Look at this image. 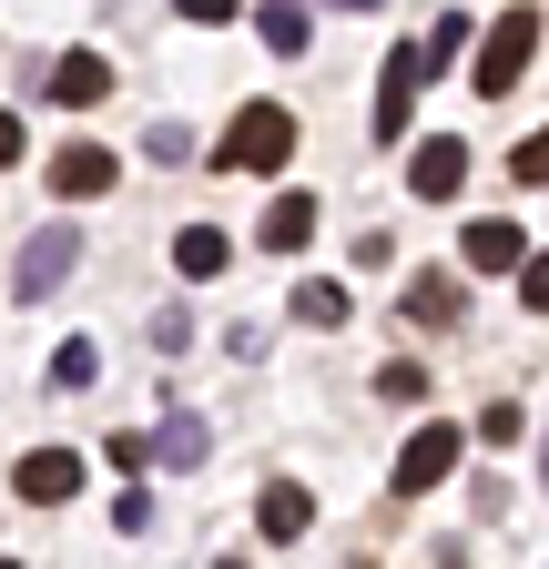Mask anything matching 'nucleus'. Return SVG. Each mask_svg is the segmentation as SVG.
Segmentation results:
<instances>
[{"label":"nucleus","mask_w":549,"mask_h":569,"mask_svg":"<svg viewBox=\"0 0 549 569\" xmlns=\"http://www.w3.org/2000/svg\"><path fill=\"white\" fill-rule=\"evenodd\" d=\"M519 306H529V316H549V254H529V264H519Z\"/></svg>","instance_id":"nucleus-21"},{"label":"nucleus","mask_w":549,"mask_h":569,"mask_svg":"<svg viewBox=\"0 0 549 569\" xmlns=\"http://www.w3.org/2000/svg\"><path fill=\"white\" fill-rule=\"evenodd\" d=\"M407 183H418L428 203H458V193H468V142H458V132H428L418 163H407Z\"/></svg>","instance_id":"nucleus-6"},{"label":"nucleus","mask_w":549,"mask_h":569,"mask_svg":"<svg viewBox=\"0 0 549 569\" xmlns=\"http://www.w3.org/2000/svg\"><path fill=\"white\" fill-rule=\"evenodd\" d=\"M254 31H264V51H286V61L306 51V11H254Z\"/></svg>","instance_id":"nucleus-17"},{"label":"nucleus","mask_w":549,"mask_h":569,"mask_svg":"<svg viewBox=\"0 0 549 569\" xmlns=\"http://www.w3.org/2000/svg\"><path fill=\"white\" fill-rule=\"evenodd\" d=\"M448 468H458V427H448V417H428L418 438L397 448V478H387V488H397V498H428V488H438Z\"/></svg>","instance_id":"nucleus-4"},{"label":"nucleus","mask_w":549,"mask_h":569,"mask_svg":"<svg viewBox=\"0 0 549 569\" xmlns=\"http://www.w3.org/2000/svg\"><path fill=\"white\" fill-rule=\"evenodd\" d=\"M529 51H539V11H499L489 21V41H478V71H468V82L478 92H519V71H529Z\"/></svg>","instance_id":"nucleus-2"},{"label":"nucleus","mask_w":549,"mask_h":569,"mask_svg":"<svg viewBox=\"0 0 549 569\" xmlns=\"http://www.w3.org/2000/svg\"><path fill=\"white\" fill-rule=\"evenodd\" d=\"M539 488H549V438H539Z\"/></svg>","instance_id":"nucleus-23"},{"label":"nucleus","mask_w":549,"mask_h":569,"mask_svg":"<svg viewBox=\"0 0 549 569\" xmlns=\"http://www.w3.org/2000/svg\"><path fill=\"white\" fill-rule=\"evenodd\" d=\"M458 254H468V274H519V264H529V244H519V224H509V213H478Z\"/></svg>","instance_id":"nucleus-8"},{"label":"nucleus","mask_w":549,"mask_h":569,"mask_svg":"<svg viewBox=\"0 0 549 569\" xmlns=\"http://www.w3.org/2000/svg\"><path fill=\"white\" fill-rule=\"evenodd\" d=\"M11 488H21V498H41V509H61V498L82 488V458H72V448H31V458L11 468Z\"/></svg>","instance_id":"nucleus-9"},{"label":"nucleus","mask_w":549,"mask_h":569,"mask_svg":"<svg viewBox=\"0 0 549 569\" xmlns=\"http://www.w3.org/2000/svg\"><path fill=\"white\" fill-rule=\"evenodd\" d=\"M51 193H61V203L112 193V153H102V142H61V153H51Z\"/></svg>","instance_id":"nucleus-7"},{"label":"nucleus","mask_w":549,"mask_h":569,"mask_svg":"<svg viewBox=\"0 0 549 569\" xmlns=\"http://www.w3.org/2000/svg\"><path fill=\"white\" fill-rule=\"evenodd\" d=\"M92 377H102L92 346H61V356H51V387H92Z\"/></svg>","instance_id":"nucleus-19"},{"label":"nucleus","mask_w":549,"mask_h":569,"mask_svg":"<svg viewBox=\"0 0 549 569\" xmlns=\"http://www.w3.org/2000/svg\"><path fill=\"white\" fill-rule=\"evenodd\" d=\"M407 316H418V326H448L458 316V274H418V284H407Z\"/></svg>","instance_id":"nucleus-15"},{"label":"nucleus","mask_w":549,"mask_h":569,"mask_svg":"<svg viewBox=\"0 0 549 569\" xmlns=\"http://www.w3.org/2000/svg\"><path fill=\"white\" fill-rule=\"evenodd\" d=\"M102 92H112V61H102V51H61V61H51V102H61V112H92Z\"/></svg>","instance_id":"nucleus-10"},{"label":"nucleus","mask_w":549,"mask_h":569,"mask_svg":"<svg viewBox=\"0 0 549 569\" xmlns=\"http://www.w3.org/2000/svg\"><path fill=\"white\" fill-rule=\"evenodd\" d=\"M458 51H468V11H448V21L418 41V61H428V71H438V61H458Z\"/></svg>","instance_id":"nucleus-18"},{"label":"nucleus","mask_w":549,"mask_h":569,"mask_svg":"<svg viewBox=\"0 0 549 569\" xmlns=\"http://www.w3.org/2000/svg\"><path fill=\"white\" fill-rule=\"evenodd\" d=\"M203 448H214V438H203V417H163L153 438H143V458H163V468H193Z\"/></svg>","instance_id":"nucleus-14"},{"label":"nucleus","mask_w":549,"mask_h":569,"mask_svg":"<svg viewBox=\"0 0 549 569\" xmlns=\"http://www.w3.org/2000/svg\"><path fill=\"white\" fill-rule=\"evenodd\" d=\"M0 569H21V559H0Z\"/></svg>","instance_id":"nucleus-24"},{"label":"nucleus","mask_w":549,"mask_h":569,"mask_svg":"<svg viewBox=\"0 0 549 569\" xmlns=\"http://www.w3.org/2000/svg\"><path fill=\"white\" fill-rule=\"evenodd\" d=\"M214 163H224V173H286V163H296V112H286V102H244V112L224 122V142H214Z\"/></svg>","instance_id":"nucleus-1"},{"label":"nucleus","mask_w":549,"mask_h":569,"mask_svg":"<svg viewBox=\"0 0 549 569\" xmlns=\"http://www.w3.org/2000/svg\"><path fill=\"white\" fill-rule=\"evenodd\" d=\"M509 183H549V132H529L519 153H509Z\"/></svg>","instance_id":"nucleus-20"},{"label":"nucleus","mask_w":549,"mask_h":569,"mask_svg":"<svg viewBox=\"0 0 549 569\" xmlns=\"http://www.w3.org/2000/svg\"><path fill=\"white\" fill-rule=\"evenodd\" d=\"M0 163H21V112H0Z\"/></svg>","instance_id":"nucleus-22"},{"label":"nucleus","mask_w":549,"mask_h":569,"mask_svg":"<svg viewBox=\"0 0 549 569\" xmlns=\"http://www.w3.org/2000/svg\"><path fill=\"white\" fill-rule=\"evenodd\" d=\"M254 234H264L274 254H296V244L316 234V193H274V203H264V224H254Z\"/></svg>","instance_id":"nucleus-12"},{"label":"nucleus","mask_w":549,"mask_h":569,"mask_svg":"<svg viewBox=\"0 0 549 569\" xmlns=\"http://www.w3.org/2000/svg\"><path fill=\"white\" fill-rule=\"evenodd\" d=\"M72 264H82V234H72V224H41V234L21 244V264H11V296H21V306H41Z\"/></svg>","instance_id":"nucleus-3"},{"label":"nucleus","mask_w":549,"mask_h":569,"mask_svg":"<svg viewBox=\"0 0 549 569\" xmlns=\"http://www.w3.org/2000/svg\"><path fill=\"white\" fill-rule=\"evenodd\" d=\"M224 254H234V244H224L214 224H183V234H173V264H183V284H214V274H224Z\"/></svg>","instance_id":"nucleus-13"},{"label":"nucleus","mask_w":549,"mask_h":569,"mask_svg":"<svg viewBox=\"0 0 549 569\" xmlns=\"http://www.w3.org/2000/svg\"><path fill=\"white\" fill-rule=\"evenodd\" d=\"M306 519H316V498L296 488V478H264V498H254V529L286 549V539H306Z\"/></svg>","instance_id":"nucleus-11"},{"label":"nucleus","mask_w":549,"mask_h":569,"mask_svg":"<svg viewBox=\"0 0 549 569\" xmlns=\"http://www.w3.org/2000/svg\"><path fill=\"white\" fill-rule=\"evenodd\" d=\"M418 82H428L418 41H407V51H387V71H377V142H397L407 122H418Z\"/></svg>","instance_id":"nucleus-5"},{"label":"nucleus","mask_w":549,"mask_h":569,"mask_svg":"<svg viewBox=\"0 0 549 569\" xmlns=\"http://www.w3.org/2000/svg\"><path fill=\"white\" fill-rule=\"evenodd\" d=\"M296 316L306 326H336V316H347V284H336V274H306L296 284Z\"/></svg>","instance_id":"nucleus-16"}]
</instances>
